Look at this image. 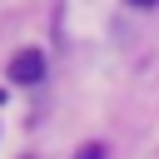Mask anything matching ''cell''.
Here are the masks:
<instances>
[{
  "label": "cell",
  "mask_w": 159,
  "mask_h": 159,
  "mask_svg": "<svg viewBox=\"0 0 159 159\" xmlns=\"http://www.w3.org/2000/svg\"><path fill=\"white\" fill-rule=\"evenodd\" d=\"M10 80H15V84L45 80V55H40V50H15V55H10Z\"/></svg>",
  "instance_id": "1"
},
{
  "label": "cell",
  "mask_w": 159,
  "mask_h": 159,
  "mask_svg": "<svg viewBox=\"0 0 159 159\" xmlns=\"http://www.w3.org/2000/svg\"><path fill=\"white\" fill-rule=\"evenodd\" d=\"M75 159H104V149H99V144H84V149L75 154Z\"/></svg>",
  "instance_id": "2"
},
{
  "label": "cell",
  "mask_w": 159,
  "mask_h": 159,
  "mask_svg": "<svg viewBox=\"0 0 159 159\" xmlns=\"http://www.w3.org/2000/svg\"><path fill=\"white\" fill-rule=\"evenodd\" d=\"M129 5H139V10H149V5H159V0H129Z\"/></svg>",
  "instance_id": "3"
}]
</instances>
